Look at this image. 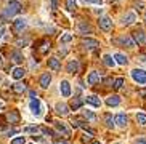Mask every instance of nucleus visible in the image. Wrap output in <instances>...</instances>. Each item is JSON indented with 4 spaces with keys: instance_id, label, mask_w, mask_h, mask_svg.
<instances>
[{
    "instance_id": "f3484780",
    "label": "nucleus",
    "mask_w": 146,
    "mask_h": 144,
    "mask_svg": "<svg viewBox=\"0 0 146 144\" xmlns=\"http://www.w3.org/2000/svg\"><path fill=\"white\" fill-rule=\"evenodd\" d=\"M48 67L52 69V71H60L61 69V63L58 58H50L48 59Z\"/></svg>"
},
{
    "instance_id": "473e14b6",
    "label": "nucleus",
    "mask_w": 146,
    "mask_h": 144,
    "mask_svg": "<svg viewBox=\"0 0 146 144\" xmlns=\"http://www.w3.org/2000/svg\"><path fill=\"white\" fill-rule=\"evenodd\" d=\"M74 8H76V0H66V10L74 11Z\"/></svg>"
},
{
    "instance_id": "a19ab883",
    "label": "nucleus",
    "mask_w": 146,
    "mask_h": 144,
    "mask_svg": "<svg viewBox=\"0 0 146 144\" xmlns=\"http://www.w3.org/2000/svg\"><path fill=\"white\" fill-rule=\"evenodd\" d=\"M135 144H146V138H140V139H137Z\"/></svg>"
},
{
    "instance_id": "9b49d317",
    "label": "nucleus",
    "mask_w": 146,
    "mask_h": 144,
    "mask_svg": "<svg viewBox=\"0 0 146 144\" xmlns=\"http://www.w3.org/2000/svg\"><path fill=\"white\" fill-rule=\"evenodd\" d=\"M100 72H96V71H92L90 74H88V77H87V82H88V85H96L100 82Z\"/></svg>"
},
{
    "instance_id": "f8f14e48",
    "label": "nucleus",
    "mask_w": 146,
    "mask_h": 144,
    "mask_svg": "<svg viewBox=\"0 0 146 144\" xmlns=\"http://www.w3.org/2000/svg\"><path fill=\"white\" fill-rule=\"evenodd\" d=\"M60 90H61V94L64 98H68V96H71V85H69V82H66V80H63L60 83Z\"/></svg>"
},
{
    "instance_id": "39448f33",
    "label": "nucleus",
    "mask_w": 146,
    "mask_h": 144,
    "mask_svg": "<svg viewBox=\"0 0 146 144\" xmlns=\"http://www.w3.org/2000/svg\"><path fill=\"white\" fill-rule=\"evenodd\" d=\"M29 107H31V112H32V114H34L35 117H39V115L42 114V104H40V101L37 99V98H34V99H31Z\"/></svg>"
},
{
    "instance_id": "4c0bfd02",
    "label": "nucleus",
    "mask_w": 146,
    "mask_h": 144,
    "mask_svg": "<svg viewBox=\"0 0 146 144\" xmlns=\"http://www.w3.org/2000/svg\"><path fill=\"white\" fill-rule=\"evenodd\" d=\"M5 34H7V26H5V24H0V40L5 37Z\"/></svg>"
},
{
    "instance_id": "e433bc0d",
    "label": "nucleus",
    "mask_w": 146,
    "mask_h": 144,
    "mask_svg": "<svg viewBox=\"0 0 146 144\" xmlns=\"http://www.w3.org/2000/svg\"><path fill=\"white\" fill-rule=\"evenodd\" d=\"M24 143H26V138L24 136H18V138L11 139V144H24Z\"/></svg>"
},
{
    "instance_id": "6e6552de",
    "label": "nucleus",
    "mask_w": 146,
    "mask_h": 144,
    "mask_svg": "<svg viewBox=\"0 0 146 144\" xmlns=\"http://www.w3.org/2000/svg\"><path fill=\"white\" fill-rule=\"evenodd\" d=\"M55 110H56L58 115H68L69 114V107H68V104H64V102H58V104L55 106Z\"/></svg>"
},
{
    "instance_id": "3c124183",
    "label": "nucleus",
    "mask_w": 146,
    "mask_h": 144,
    "mask_svg": "<svg viewBox=\"0 0 146 144\" xmlns=\"http://www.w3.org/2000/svg\"><path fill=\"white\" fill-rule=\"evenodd\" d=\"M116 144H119V143H116Z\"/></svg>"
},
{
    "instance_id": "b1692460",
    "label": "nucleus",
    "mask_w": 146,
    "mask_h": 144,
    "mask_svg": "<svg viewBox=\"0 0 146 144\" xmlns=\"http://www.w3.org/2000/svg\"><path fill=\"white\" fill-rule=\"evenodd\" d=\"M114 59H116V63H117V64H120V66H125V64L129 63L127 56H124L122 53H116V55H114Z\"/></svg>"
},
{
    "instance_id": "79ce46f5",
    "label": "nucleus",
    "mask_w": 146,
    "mask_h": 144,
    "mask_svg": "<svg viewBox=\"0 0 146 144\" xmlns=\"http://www.w3.org/2000/svg\"><path fill=\"white\" fill-rule=\"evenodd\" d=\"M143 8V3H141V2H138V3H137V10H141Z\"/></svg>"
},
{
    "instance_id": "412c9836",
    "label": "nucleus",
    "mask_w": 146,
    "mask_h": 144,
    "mask_svg": "<svg viewBox=\"0 0 146 144\" xmlns=\"http://www.w3.org/2000/svg\"><path fill=\"white\" fill-rule=\"evenodd\" d=\"M85 101L88 102V104H92V106H95V107H100V106H101V101H100V98H98V96H95V94H92V96H87V98H85Z\"/></svg>"
},
{
    "instance_id": "603ef678",
    "label": "nucleus",
    "mask_w": 146,
    "mask_h": 144,
    "mask_svg": "<svg viewBox=\"0 0 146 144\" xmlns=\"http://www.w3.org/2000/svg\"><path fill=\"white\" fill-rule=\"evenodd\" d=\"M31 144H32V143H31Z\"/></svg>"
},
{
    "instance_id": "1a4fd4ad",
    "label": "nucleus",
    "mask_w": 146,
    "mask_h": 144,
    "mask_svg": "<svg viewBox=\"0 0 146 144\" xmlns=\"http://www.w3.org/2000/svg\"><path fill=\"white\" fill-rule=\"evenodd\" d=\"M133 40H135L138 45H140V43H146V34L143 32L141 29L135 30V32H133Z\"/></svg>"
},
{
    "instance_id": "0eeeda50",
    "label": "nucleus",
    "mask_w": 146,
    "mask_h": 144,
    "mask_svg": "<svg viewBox=\"0 0 146 144\" xmlns=\"http://www.w3.org/2000/svg\"><path fill=\"white\" fill-rule=\"evenodd\" d=\"M27 26V21L24 19V18H18V19H15L13 21V29L15 32H21L24 27Z\"/></svg>"
},
{
    "instance_id": "7ed1b4c3",
    "label": "nucleus",
    "mask_w": 146,
    "mask_h": 144,
    "mask_svg": "<svg viewBox=\"0 0 146 144\" xmlns=\"http://www.w3.org/2000/svg\"><path fill=\"white\" fill-rule=\"evenodd\" d=\"M114 43L127 45L129 48H133L135 45H137V42H135V40H133V37H130V35H120L119 38H116V40H114Z\"/></svg>"
},
{
    "instance_id": "72a5a7b5",
    "label": "nucleus",
    "mask_w": 146,
    "mask_h": 144,
    "mask_svg": "<svg viewBox=\"0 0 146 144\" xmlns=\"http://www.w3.org/2000/svg\"><path fill=\"white\" fill-rule=\"evenodd\" d=\"M71 40H72V34H69V32H66V34L60 38V42H61V43H69Z\"/></svg>"
},
{
    "instance_id": "49530a36",
    "label": "nucleus",
    "mask_w": 146,
    "mask_h": 144,
    "mask_svg": "<svg viewBox=\"0 0 146 144\" xmlns=\"http://www.w3.org/2000/svg\"><path fill=\"white\" fill-rule=\"evenodd\" d=\"M92 144H101V143H100V141H93Z\"/></svg>"
},
{
    "instance_id": "c756f323",
    "label": "nucleus",
    "mask_w": 146,
    "mask_h": 144,
    "mask_svg": "<svg viewBox=\"0 0 146 144\" xmlns=\"http://www.w3.org/2000/svg\"><path fill=\"white\" fill-rule=\"evenodd\" d=\"M124 77H117L116 80H114V83H112V87H114V88L116 90H120L122 88V87H124Z\"/></svg>"
},
{
    "instance_id": "5701e85b",
    "label": "nucleus",
    "mask_w": 146,
    "mask_h": 144,
    "mask_svg": "<svg viewBox=\"0 0 146 144\" xmlns=\"http://www.w3.org/2000/svg\"><path fill=\"white\" fill-rule=\"evenodd\" d=\"M119 102H120V98L117 96V94H111V96L106 99V104H108V106H111V107L112 106H117Z\"/></svg>"
},
{
    "instance_id": "bb28decb",
    "label": "nucleus",
    "mask_w": 146,
    "mask_h": 144,
    "mask_svg": "<svg viewBox=\"0 0 146 144\" xmlns=\"http://www.w3.org/2000/svg\"><path fill=\"white\" fill-rule=\"evenodd\" d=\"M24 131L34 133V136H39V133H42V127H27V128H24Z\"/></svg>"
},
{
    "instance_id": "393cba45",
    "label": "nucleus",
    "mask_w": 146,
    "mask_h": 144,
    "mask_svg": "<svg viewBox=\"0 0 146 144\" xmlns=\"http://www.w3.org/2000/svg\"><path fill=\"white\" fill-rule=\"evenodd\" d=\"M104 125H106L108 128H112L114 127V123H116V119H112V115L111 114H104Z\"/></svg>"
},
{
    "instance_id": "de8ad7c7",
    "label": "nucleus",
    "mask_w": 146,
    "mask_h": 144,
    "mask_svg": "<svg viewBox=\"0 0 146 144\" xmlns=\"http://www.w3.org/2000/svg\"><path fill=\"white\" fill-rule=\"evenodd\" d=\"M2 107H3V102H2V101H0V109H2Z\"/></svg>"
},
{
    "instance_id": "7c9ffc66",
    "label": "nucleus",
    "mask_w": 146,
    "mask_h": 144,
    "mask_svg": "<svg viewBox=\"0 0 146 144\" xmlns=\"http://www.w3.org/2000/svg\"><path fill=\"white\" fill-rule=\"evenodd\" d=\"M84 117H85L87 120H90V122H95V120H96V115H95L92 110H84Z\"/></svg>"
},
{
    "instance_id": "ea45409f",
    "label": "nucleus",
    "mask_w": 146,
    "mask_h": 144,
    "mask_svg": "<svg viewBox=\"0 0 146 144\" xmlns=\"http://www.w3.org/2000/svg\"><path fill=\"white\" fill-rule=\"evenodd\" d=\"M58 8V0H52V10Z\"/></svg>"
},
{
    "instance_id": "09e8293b",
    "label": "nucleus",
    "mask_w": 146,
    "mask_h": 144,
    "mask_svg": "<svg viewBox=\"0 0 146 144\" xmlns=\"http://www.w3.org/2000/svg\"><path fill=\"white\" fill-rule=\"evenodd\" d=\"M145 21H146V13H145Z\"/></svg>"
},
{
    "instance_id": "9d476101",
    "label": "nucleus",
    "mask_w": 146,
    "mask_h": 144,
    "mask_svg": "<svg viewBox=\"0 0 146 144\" xmlns=\"http://www.w3.org/2000/svg\"><path fill=\"white\" fill-rule=\"evenodd\" d=\"M55 127H56V130L60 133H63V135L66 136V138H69L71 136V130H69L68 127H66V123H63V122H56L55 123Z\"/></svg>"
},
{
    "instance_id": "c9c22d12",
    "label": "nucleus",
    "mask_w": 146,
    "mask_h": 144,
    "mask_svg": "<svg viewBox=\"0 0 146 144\" xmlns=\"http://www.w3.org/2000/svg\"><path fill=\"white\" fill-rule=\"evenodd\" d=\"M137 122L140 125H146V114H137Z\"/></svg>"
},
{
    "instance_id": "aec40b11",
    "label": "nucleus",
    "mask_w": 146,
    "mask_h": 144,
    "mask_svg": "<svg viewBox=\"0 0 146 144\" xmlns=\"http://www.w3.org/2000/svg\"><path fill=\"white\" fill-rule=\"evenodd\" d=\"M7 120H8L10 123H18L19 122V114H18V110L8 112V114H7Z\"/></svg>"
},
{
    "instance_id": "37998d69",
    "label": "nucleus",
    "mask_w": 146,
    "mask_h": 144,
    "mask_svg": "<svg viewBox=\"0 0 146 144\" xmlns=\"http://www.w3.org/2000/svg\"><path fill=\"white\" fill-rule=\"evenodd\" d=\"M31 98H32V99H34V98H37V94H35V91H31Z\"/></svg>"
},
{
    "instance_id": "cd10ccee",
    "label": "nucleus",
    "mask_w": 146,
    "mask_h": 144,
    "mask_svg": "<svg viewBox=\"0 0 146 144\" xmlns=\"http://www.w3.org/2000/svg\"><path fill=\"white\" fill-rule=\"evenodd\" d=\"M103 63L106 64L108 67H112V66L116 64V61L112 59V56H111V55H104V58H103Z\"/></svg>"
},
{
    "instance_id": "c85d7f7f",
    "label": "nucleus",
    "mask_w": 146,
    "mask_h": 144,
    "mask_svg": "<svg viewBox=\"0 0 146 144\" xmlns=\"http://www.w3.org/2000/svg\"><path fill=\"white\" fill-rule=\"evenodd\" d=\"M80 106H82V99L80 98H74L72 102H71V109L77 110V109H80Z\"/></svg>"
},
{
    "instance_id": "a878e982",
    "label": "nucleus",
    "mask_w": 146,
    "mask_h": 144,
    "mask_svg": "<svg viewBox=\"0 0 146 144\" xmlns=\"http://www.w3.org/2000/svg\"><path fill=\"white\" fill-rule=\"evenodd\" d=\"M13 91H15V93H18V94L24 93V91H26V83H21V82L15 83L13 85Z\"/></svg>"
},
{
    "instance_id": "8fccbe9b",
    "label": "nucleus",
    "mask_w": 146,
    "mask_h": 144,
    "mask_svg": "<svg viewBox=\"0 0 146 144\" xmlns=\"http://www.w3.org/2000/svg\"><path fill=\"white\" fill-rule=\"evenodd\" d=\"M53 144H58V143H53Z\"/></svg>"
},
{
    "instance_id": "a211bd4d",
    "label": "nucleus",
    "mask_w": 146,
    "mask_h": 144,
    "mask_svg": "<svg viewBox=\"0 0 146 144\" xmlns=\"http://www.w3.org/2000/svg\"><path fill=\"white\" fill-rule=\"evenodd\" d=\"M24 74H26V71L18 66V67L13 69V72H11V77H13L15 80H19V79H23V77H24Z\"/></svg>"
},
{
    "instance_id": "c03bdc74",
    "label": "nucleus",
    "mask_w": 146,
    "mask_h": 144,
    "mask_svg": "<svg viewBox=\"0 0 146 144\" xmlns=\"http://www.w3.org/2000/svg\"><path fill=\"white\" fill-rule=\"evenodd\" d=\"M3 66V58H2V55H0V67Z\"/></svg>"
},
{
    "instance_id": "2f4dec72",
    "label": "nucleus",
    "mask_w": 146,
    "mask_h": 144,
    "mask_svg": "<svg viewBox=\"0 0 146 144\" xmlns=\"http://www.w3.org/2000/svg\"><path fill=\"white\" fill-rule=\"evenodd\" d=\"M72 127L74 128H84V130H87V127L84 125V122H82L80 119H74L72 120Z\"/></svg>"
},
{
    "instance_id": "20e7f679",
    "label": "nucleus",
    "mask_w": 146,
    "mask_h": 144,
    "mask_svg": "<svg viewBox=\"0 0 146 144\" xmlns=\"http://www.w3.org/2000/svg\"><path fill=\"white\" fill-rule=\"evenodd\" d=\"M100 29L104 30V32H111L112 30V21H111V18H108V16H101L100 18Z\"/></svg>"
},
{
    "instance_id": "58836bf2",
    "label": "nucleus",
    "mask_w": 146,
    "mask_h": 144,
    "mask_svg": "<svg viewBox=\"0 0 146 144\" xmlns=\"http://www.w3.org/2000/svg\"><path fill=\"white\" fill-rule=\"evenodd\" d=\"M85 3H96V5H101V0H84Z\"/></svg>"
},
{
    "instance_id": "f704fd0d",
    "label": "nucleus",
    "mask_w": 146,
    "mask_h": 144,
    "mask_svg": "<svg viewBox=\"0 0 146 144\" xmlns=\"http://www.w3.org/2000/svg\"><path fill=\"white\" fill-rule=\"evenodd\" d=\"M48 50H50V42H48V40H43L42 47H40V53H47Z\"/></svg>"
},
{
    "instance_id": "6ab92c4d",
    "label": "nucleus",
    "mask_w": 146,
    "mask_h": 144,
    "mask_svg": "<svg viewBox=\"0 0 146 144\" xmlns=\"http://www.w3.org/2000/svg\"><path fill=\"white\" fill-rule=\"evenodd\" d=\"M116 125L117 127H125L127 125V115L124 112H120V114L116 115Z\"/></svg>"
},
{
    "instance_id": "f257e3e1",
    "label": "nucleus",
    "mask_w": 146,
    "mask_h": 144,
    "mask_svg": "<svg viewBox=\"0 0 146 144\" xmlns=\"http://www.w3.org/2000/svg\"><path fill=\"white\" fill-rule=\"evenodd\" d=\"M19 11H21V3H19V2H16V0H11V2H8V3H7L3 15L7 18H11V16H15V15H18Z\"/></svg>"
},
{
    "instance_id": "dca6fc26",
    "label": "nucleus",
    "mask_w": 146,
    "mask_h": 144,
    "mask_svg": "<svg viewBox=\"0 0 146 144\" xmlns=\"http://www.w3.org/2000/svg\"><path fill=\"white\" fill-rule=\"evenodd\" d=\"M77 30H79V34H92V27L84 21L77 24Z\"/></svg>"
},
{
    "instance_id": "4be33fe9",
    "label": "nucleus",
    "mask_w": 146,
    "mask_h": 144,
    "mask_svg": "<svg viewBox=\"0 0 146 144\" xmlns=\"http://www.w3.org/2000/svg\"><path fill=\"white\" fill-rule=\"evenodd\" d=\"M23 59H24V56H23V53H21V51L15 50L13 53H11V61H13V63L19 64V63H23Z\"/></svg>"
},
{
    "instance_id": "423d86ee",
    "label": "nucleus",
    "mask_w": 146,
    "mask_h": 144,
    "mask_svg": "<svg viewBox=\"0 0 146 144\" xmlns=\"http://www.w3.org/2000/svg\"><path fill=\"white\" fill-rule=\"evenodd\" d=\"M82 47H85L87 50L93 51L100 47V43H98V40H95V38H84V40H82Z\"/></svg>"
},
{
    "instance_id": "ddd939ff",
    "label": "nucleus",
    "mask_w": 146,
    "mask_h": 144,
    "mask_svg": "<svg viewBox=\"0 0 146 144\" xmlns=\"http://www.w3.org/2000/svg\"><path fill=\"white\" fill-rule=\"evenodd\" d=\"M137 21V16H135V13H125V16L122 18V24L124 26H130V24H133V22Z\"/></svg>"
},
{
    "instance_id": "f03ea898",
    "label": "nucleus",
    "mask_w": 146,
    "mask_h": 144,
    "mask_svg": "<svg viewBox=\"0 0 146 144\" xmlns=\"http://www.w3.org/2000/svg\"><path fill=\"white\" fill-rule=\"evenodd\" d=\"M132 79L135 82H138L140 85H145L146 83V71H143V69H133Z\"/></svg>"
},
{
    "instance_id": "a18cd8bd",
    "label": "nucleus",
    "mask_w": 146,
    "mask_h": 144,
    "mask_svg": "<svg viewBox=\"0 0 146 144\" xmlns=\"http://www.w3.org/2000/svg\"><path fill=\"white\" fill-rule=\"evenodd\" d=\"M140 94H141V96H145V98H146V91H145V90H143V91H140Z\"/></svg>"
},
{
    "instance_id": "2eb2a0df",
    "label": "nucleus",
    "mask_w": 146,
    "mask_h": 144,
    "mask_svg": "<svg viewBox=\"0 0 146 144\" xmlns=\"http://www.w3.org/2000/svg\"><path fill=\"white\" fill-rule=\"evenodd\" d=\"M66 71L69 72V74H76V72H79V63L77 59H71L68 63V66H66Z\"/></svg>"
},
{
    "instance_id": "4468645a",
    "label": "nucleus",
    "mask_w": 146,
    "mask_h": 144,
    "mask_svg": "<svg viewBox=\"0 0 146 144\" xmlns=\"http://www.w3.org/2000/svg\"><path fill=\"white\" fill-rule=\"evenodd\" d=\"M50 82H52V75H50L48 72H45V74H42V75H40L39 83H40V87H42V88H48Z\"/></svg>"
}]
</instances>
